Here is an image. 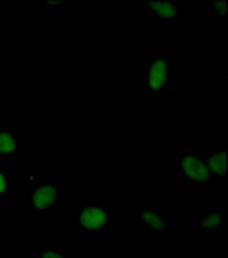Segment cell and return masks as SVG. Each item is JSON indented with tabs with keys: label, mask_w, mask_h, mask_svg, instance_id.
Wrapping results in <instances>:
<instances>
[{
	"label": "cell",
	"mask_w": 228,
	"mask_h": 258,
	"mask_svg": "<svg viewBox=\"0 0 228 258\" xmlns=\"http://www.w3.org/2000/svg\"><path fill=\"white\" fill-rule=\"evenodd\" d=\"M73 221L79 234L89 239L105 238L119 228L115 211L101 195L81 201L73 213Z\"/></svg>",
	"instance_id": "6da1fadb"
},
{
	"label": "cell",
	"mask_w": 228,
	"mask_h": 258,
	"mask_svg": "<svg viewBox=\"0 0 228 258\" xmlns=\"http://www.w3.org/2000/svg\"><path fill=\"white\" fill-rule=\"evenodd\" d=\"M179 189L204 191L217 184L199 153V150H182L177 156L175 174Z\"/></svg>",
	"instance_id": "7a4b0ae2"
},
{
	"label": "cell",
	"mask_w": 228,
	"mask_h": 258,
	"mask_svg": "<svg viewBox=\"0 0 228 258\" xmlns=\"http://www.w3.org/2000/svg\"><path fill=\"white\" fill-rule=\"evenodd\" d=\"M172 209L164 205L135 206L132 209L135 222L142 233L154 239H168L176 230Z\"/></svg>",
	"instance_id": "3957f363"
},
{
	"label": "cell",
	"mask_w": 228,
	"mask_h": 258,
	"mask_svg": "<svg viewBox=\"0 0 228 258\" xmlns=\"http://www.w3.org/2000/svg\"><path fill=\"white\" fill-rule=\"evenodd\" d=\"M175 62L171 56H148L144 61L143 89L151 96L172 92Z\"/></svg>",
	"instance_id": "277c9868"
},
{
	"label": "cell",
	"mask_w": 228,
	"mask_h": 258,
	"mask_svg": "<svg viewBox=\"0 0 228 258\" xmlns=\"http://www.w3.org/2000/svg\"><path fill=\"white\" fill-rule=\"evenodd\" d=\"M188 227L201 238H224L228 230L227 207H208L193 213Z\"/></svg>",
	"instance_id": "5b68a950"
},
{
	"label": "cell",
	"mask_w": 228,
	"mask_h": 258,
	"mask_svg": "<svg viewBox=\"0 0 228 258\" xmlns=\"http://www.w3.org/2000/svg\"><path fill=\"white\" fill-rule=\"evenodd\" d=\"M138 3L141 4V10L148 18L159 25H178L183 19V2L144 1Z\"/></svg>",
	"instance_id": "8992f818"
},
{
	"label": "cell",
	"mask_w": 228,
	"mask_h": 258,
	"mask_svg": "<svg viewBox=\"0 0 228 258\" xmlns=\"http://www.w3.org/2000/svg\"><path fill=\"white\" fill-rule=\"evenodd\" d=\"M199 153L217 183L227 181V143L215 144L210 149L199 150Z\"/></svg>",
	"instance_id": "52a82bcc"
},
{
	"label": "cell",
	"mask_w": 228,
	"mask_h": 258,
	"mask_svg": "<svg viewBox=\"0 0 228 258\" xmlns=\"http://www.w3.org/2000/svg\"><path fill=\"white\" fill-rule=\"evenodd\" d=\"M207 14L208 18L219 20V22H227V1H213L209 2Z\"/></svg>",
	"instance_id": "ba28073f"
},
{
	"label": "cell",
	"mask_w": 228,
	"mask_h": 258,
	"mask_svg": "<svg viewBox=\"0 0 228 258\" xmlns=\"http://www.w3.org/2000/svg\"><path fill=\"white\" fill-rule=\"evenodd\" d=\"M54 189L52 187H49V186L40 188L34 194V205L39 208H44L52 203L54 199Z\"/></svg>",
	"instance_id": "9c48e42d"
},
{
	"label": "cell",
	"mask_w": 228,
	"mask_h": 258,
	"mask_svg": "<svg viewBox=\"0 0 228 258\" xmlns=\"http://www.w3.org/2000/svg\"><path fill=\"white\" fill-rule=\"evenodd\" d=\"M14 142L11 136L8 134H0V152L3 153H8L14 150Z\"/></svg>",
	"instance_id": "30bf717a"
},
{
	"label": "cell",
	"mask_w": 228,
	"mask_h": 258,
	"mask_svg": "<svg viewBox=\"0 0 228 258\" xmlns=\"http://www.w3.org/2000/svg\"><path fill=\"white\" fill-rule=\"evenodd\" d=\"M43 258H61L60 255H58V253L53 252V251H50V252H46L45 254L43 255Z\"/></svg>",
	"instance_id": "8fae6325"
},
{
	"label": "cell",
	"mask_w": 228,
	"mask_h": 258,
	"mask_svg": "<svg viewBox=\"0 0 228 258\" xmlns=\"http://www.w3.org/2000/svg\"><path fill=\"white\" fill-rule=\"evenodd\" d=\"M6 188V182L2 174H0V192H3Z\"/></svg>",
	"instance_id": "7c38bea8"
}]
</instances>
